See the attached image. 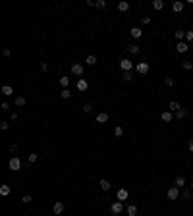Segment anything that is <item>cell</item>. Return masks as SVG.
<instances>
[{
    "instance_id": "obj_13",
    "label": "cell",
    "mask_w": 193,
    "mask_h": 216,
    "mask_svg": "<svg viewBox=\"0 0 193 216\" xmlns=\"http://www.w3.org/2000/svg\"><path fill=\"white\" fill-rule=\"evenodd\" d=\"M72 73H74V75H81V73H83V66L81 64H72Z\"/></svg>"
},
{
    "instance_id": "obj_18",
    "label": "cell",
    "mask_w": 193,
    "mask_h": 216,
    "mask_svg": "<svg viewBox=\"0 0 193 216\" xmlns=\"http://www.w3.org/2000/svg\"><path fill=\"white\" fill-rule=\"evenodd\" d=\"M174 185L178 187V189H181V187L185 185V180H184V178H181V176H178V178H176V180H174Z\"/></svg>"
},
{
    "instance_id": "obj_25",
    "label": "cell",
    "mask_w": 193,
    "mask_h": 216,
    "mask_svg": "<svg viewBox=\"0 0 193 216\" xmlns=\"http://www.w3.org/2000/svg\"><path fill=\"white\" fill-rule=\"evenodd\" d=\"M153 8H155V10H162V8H164V2H162V0H155V2H153Z\"/></svg>"
},
{
    "instance_id": "obj_30",
    "label": "cell",
    "mask_w": 193,
    "mask_h": 216,
    "mask_svg": "<svg viewBox=\"0 0 193 216\" xmlns=\"http://www.w3.org/2000/svg\"><path fill=\"white\" fill-rule=\"evenodd\" d=\"M60 95H62V98H70L72 97V91H70V89H62Z\"/></svg>"
},
{
    "instance_id": "obj_20",
    "label": "cell",
    "mask_w": 193,
    "mask_h": 216,
    "mask_svg": "<svg viewBox=\"0 0 193 216\" xmlns=\"http://www.w3.org/2000/svg\"><path fill=\"white\" fill-rule=\"evenodd\" d=\"M12 93H14V89L10 87V85H4L2 87V95H4V97H12Z\"/></svg>"
},
{
    "instance_id": "obj_19",
    "label": "cell",
    "mask_w": 193,
    "mask_h": 216,
    "mask_svg": "<svg viewBox=\"0 0 193 216\" xmlns=\"http://www.w3.org/2000/svg\"><path fill=\"white\" fill-rule=\"evenodd\" d=\"M128 216H137V207L135 204H128Z\"/></svg>"
},
{
    "instance_id": "obj_5",
    "label": "cell",
    "mask_w": 193,
    "mask_h": 216,
    "mask_svg": "<svg viewBox=\"0 0 193 216\" xmlns=\"http://www.w3.org/2000/svg\"><path fill=\"white\" fill-rule=\"evenodd\" d=\"M166 197H168V199H170V201H176V199H178V197H180V189H178V187H176V185H174V187H170V189H168V191H166Z\"/></svg>"
},
{
    "instance_id": "obj_28",
    "label": "cell",
    "mask_w": 193,
    "mask_h": 216,
    "mask_svg": "<svg viewBox=\"0 0 193 216\" xmlns=\"http://www.w3.org/2000/svg\"><path fill=\"white\" fill-rule=\"evenodd\" d=\"M185 114H187L185 110H184V108H180V110H178V112H176L174 116H176V118H178V120H181V118H185Z\"/></svg>"
},
{
    "instance_id": "obj_45",
    "label": "cell",
    "mask_w": 193,
    "mask_h": 216,
    "mask_svg": "<svg viewBox=\"0 0 193 216\" xmlns=\"http://www.w3.org/2000/svg\"><path fill=\"white\" fill-rule=\"evenodd\" d=\"M41 70H43V71H46V70H48V66H46L45 62H41Z\"/></svg>"
},
{
    "instance_id": "obj_21",
    "label": "cell",
    "mask_w": 193,
    "mask_h": 216,
    "mask_svg": "<svg viewBox=\"0 0 193 216\" xmlns=\"http://www.w3.org/2000/svg\"><path fill=\"white\" fill-rule=\"evenodd\" d=\"M10 191H12V189H10V185H0V195H2V197H8Z\"/></svg>"
},
{
    "instance_id": "obj_44",
    "label": "cell",
    "mask_w": 193,
    "mask_h": 216,
    "mask_svg": "<svg viewBox=\"0 0 193 216\" xmlns=\"http://www.w3.org/2000/svg\"><path fill=\"white\" fill-rule=\"evenodd\" d=\"M2 54H4V56H6V58H8L10 54H12V52H10V48H4V50H2Z\"/></svg>"
},
{
    "instance_id": "obj_40",
    "label": "cell",
    "mask_w": 193,
    "mask_h": 216,
    "mask_svg": "<svg viewBox=\"0 0 193 216\" xmlns=\"http://www.w3.org/2000/svg\"><path fill=\"white\" fill-rule=\"evenodd\" d=\"M141 22H143L145 25H149V23H151V18H149V15H143V18H141Z\"/></svg>"
},
{
    "instance_id": "obj_42",
    "label": "cell",
    "mask_w": 193,
    "mask_h": 216,
    "mask_svg": "<svg viewBox=\"0 0 193 216\" xmlns=\"http://www.w3.org/2000/svg\"><path fill=\"white\" fill-rule=\"evenodd\" d=\"M8 128H10L8 122H2V124H0V129H8Z\"/></svg>"
},
{
    "instance_id": "obj_29",
    "label": "cell",
    "mask_w": 193,
    "mask_h": 216,
    "mask_svg": "<svg viewBox=\"0 0 193 216\" xmlns=\"http://www.w3.org/2000/svg\"><path fill=\"white\" fill-rule=\"evenodd\" d=\"M15 106H25V98L23 97H15Z\"/></svg>"
},
{
    "instance_id": "obj_35",
    "label": "cell",
    "mask_w": 193,
    "mask_h": 216,
    "mask_svg": "<svg viewBox=\"0 0 193 216\" xmlns=\"http://www.w3.org/2000/svg\"><path fill=\"white\" fill-rule=\"evenodd\" d=\"M31 201H33V197H31V195H23V197H22V203H25V204L31 203Z\"/></svg>"
},
{
    "instance_id": "obj_27",
    "label": "cell",
    "mask_w": 193,
    "mask_h": 216,
    "mask_svg": "<svg viewBox=\"0 0 193 216\" xmlns=\"http://www.w3.org/2000/svg\"><path fill=\"white\" fill-rule=\"evenodd\" d=\"M37 158H39V156H37V152H31V155L27 156V160H29V164H35V162H37Z\"/></svg>"
},
{
    "instance_id": "obj_34",
    "label": "cell",
    "mask_w": 193,
    "mask_h": 216,
    "mask_svg": "<svg viewBox=\"0 0 193 216\" xmlns=\"http://www.w3.org/2000/svg\"><path fill=\"white\" fill-rule=\"evenodd\" d=\"M81 110H83V112H85V114H89L91 110H93V106H91L89 102H87V104H83V108H81Z\"/></svg>"
},
{
    "instance_id": "obj_11",
    "label": "cell",
    "mask_w": 193,
    "mask_h": 216,
    "mask_svg": "<svg viewBox=\"0 0 193 216\" xmlns=\"http://www.w3.org/2000/svg\"><path fill=\"white\" fill-rule=\"evenodd\" d=\"M87 89H89V83H87V79H79L77 81V91H87Z\"/></svg>"
},
{
    "instance_id": "obj_17",
    "label": "cell",
    "mask_w": 193,
    "mask_h": 216,
    "mask_svg": "<svg viewBox=\"0 0 193 216\" xmlns=\"http://www.w3.org/2000/svg\"><path fill=\"white\" fill-rule=\"evenodd\" d=\"M180 108H181V106H180V104H178V102H176V101H172V102L168 104V110H170V112H172V114H176V112H178V110H180Z\"/></svg>"
},
{
    "instance_id": "obj_15",
    "label": "cell",
    "mask_w": 193,
    "mask_h": 216,
    "mask_svg": "<svg viewBox=\"0 0 193 216\" xmlns=\"http://www.w3.org/2000/svg\"><path fill=\"white\" fill-rule=\"evenodd\" d=\"M98 185H101V189H102V191H110V181H108V180H104V178H102V180L101 181H98Z\"/></svg>"
},
{
    "instance_id": "obj_36",
    "label": "cell",
    "mask_w": 193,
    "mask_h": 216,
    "mask_svg": "<svg viewBox=\"0 0 193 216\" xmlns=\"http://www.w3.org/2000/svg\"><path fill=\"white\" fill-rule=\"evenodd\" d=\"M164 85H166V87H172V85H174V79H172V77H166V79H164Z\"/></svg>"
},
{
    "instance_id": "obj_47",
    "label": "cell",
    "mask_w": 193,
    "mask_h": 216,
    "mask_svg": "<svg viewBox=\"0 0 193 216\" xmlns=\"http://www.w3.org/2000/svg\"><path fill=\"white\" fill-rule=\"evenodd\" d=\"M191 189H193V181H191Z\"/></svg>"
},
{
    "instance_id": "obj_7",
    "label": "cell",
    "mask_w": 193,
    "mask_h": 216,
    "mask_svg": "<svg viewBox=\"0 0 193 216\" xmlns=\"http://www.w3.org/2000/svg\"><path fill=\"white\" fill-rule=\"evenodd\" d=\"M128 197H129V191H128V189H118V193H116V199H118V201H128Z\"/></svg>"
},
{
    "instance_id": "obj_26",
    "label": "cell",
    "mask_w": 193,
    "mask_h": 216,
    "mask_svg": "<svg viewBox=\"0 0 193 216\" xmlns=\"http://www.w3.org/2000/svg\"><path fill=\"white\" fill-rule=\"evenodd\" d=\"M128 52H131V54H137V52H139V46H137V45H128Z\"/></svg>"
},
{
    "instance_id": "obj_24",
    "label": "cell",
    "mask_w": 193,
    "mask_h": 216,
    "mask_svg": "<svg viewBox=\"0 0 193 216\" xmlns=\"http://www.w3.org/2000/svg\"><path fill=\"white\" fill-rule=\"evenodd\" d=\"M60 85L64 87V89H68V85H70V77H66V75H62L60 77Z\"/></svg>"
},
{
    "instance_id": "obj_1",
    "label": "cell",
    "mask_w": 193,
    "mask_h": 216,
    "mask_svg": "<svg viewBox=\"0 0 193 216\" xmlns=\"http://www.w3.org/2000/svg\"><path fill=\"white\" fill-rule=\"evenodd\" d=\"M8 168L12 172H18L19 168H22V160L18 158V156H12V158H10V162H8Z\"/></svg>"
},
{
    "instance_id": "obj_46",
    "label": "cell",
    "mask_w": 193,
    "mask_h": 216,
    "mask_svg": "<svg viewBox=\"0 0 193 216\" xmlns=\"http://www.w3.org/2000/svg\"><path fill=\"white\" fill-rule=\"evenodd\" d=\"M187 147H189V151L193 152V139H189V143H187Z\"/></svg>"
},
{
    "instance_id": "obj_32",
    "label": "cell",
    "mask_w": 193,
    "mask_h": 216,
    "mask_svg": "<svg viewBox=\"0 0 193 216\" xmlns=\"http://www.w3.org/2000/svg\"><path fill=\"white\" fill-rule=\"evenodd\" d=\"M174 37H176L178 41H181V39L185 37V31H176V33H174Z\"/></svg>"
},
{
    "instance_id": "obj_23",
    "label": "cell",
    "mask_w": 193,
    "mask_h": 216,
    "mask_svg": "<svg viewBox=\"0 0 193 216\" xmlns=\"http://www.w3.org/2000/svg\"><path fill=\"white\" fill-rule=\"evenodd\" d=\"M122 79L124 81H131L133 79V73L131 71H122Z\"/></svg>"
},
{
    "instance_id": "obj_22",
    "label": "cell",
    "mask_w": 193,
    "mask_h": 216,
    "mask_svg": "<svg viewBox=\"0 0 193 216\" xmlns=\"http://www.w3.org/2000/svg\"><path fill=\"white\" fill-rule=\"evenodd\" d=\"M85 62H87V66H95V64H97V56H95V54H89Z\"/></svg>"
},
{
    "instance_id": "obj_38",
    "label": "cell",
    "mask_w": 193,
    "mask_h": 216,
    "mask_svg": "<svg viewBox=\"0 0 193 216\" xmlns=\"http://www.w3.org/2000/svg\"><path fill=\"white\" fill-rule=\"evenodd\" d=\"M184 70H193V62H184Z\"/></svg>"
},
{
    "instance_id": "obj_6",
    "label": "cell",
    "mask_w": 193,
    "mask_h": 216,
    "mask_svg": "<svg viewBox=\"0 0 193 216\" xmlns=\"http://www.w3.org/2000/svg\"><path fill=\"white\" fill-rule=\"evenodd\" d=\"M64 208H66V204L62 203V201H56V203H54V207H52V210H54V214H56V216H60L62 212H64Z\"/></svg>"
},
{
    "instance_id": "obj_37",
    "label": "cell",
    "mask_w": 193,
    "mask_h": 216,
    "mask_svg": "<svg viewBox=\"0 0 193 216\" xmlns=\"http://www.w3.org/2000/svg\"><path fill=\"white\" fill-rule=\"evenodd\" d=\"M181 197H184V199H189V197H191V191H189V189H184V191H181Z\"/></svg>"
},
{
    "instance_id": "obj_16",
    "label": "cell",
    "mask_w": 193,
    "mask_h": 216,
    "mask_svg": "<svg viewBox=\"0 0 193 216\" xmlns=\"http://www.w3.org/2000/svg\"><path fill=\"white\" fill-rule=\"evenodd\" d=\"M129 35H131L133 39H139V37L143 35V31L139 29V27H133V29H129Z\"/></svg>"
},
{
    "instance_id": "obj_8",
    "label": "cell",
    "mask_w": 193,
    "mask_h": 216,
    "mask_svg": "<svg viewBox=\"0 0 193 216\" xmlns=\"http://www.w3.org/2000/svg\"><path fill=\"white\" fill-rule=\"evenodd\" d=\"M184 8H185V4L181 2V0H176L174 4H172V10H174L176 14H180V12H184Z\"/></svg>"
},
{
    "instance_id": "obj_3",
    "label": "cell",
    "mask_w": 193,
    "mask_h": 216,
    "mask_svg": "<svg viewBox=\"0 0 193 216\" xmlns=\"http://www.w3.org/2000/svg\"><path fill=\"white\" fill-rule=\"evenodd\" d=\"M122 210H124V203H122V201H114V203H112V207H110V212H112V214L118 216V214H122Z\"/></svg>"
},
{
    "instance_id": "obj_14",
    "label": "cell",
    "mask_w": 193,
    "mask_h": 216,
    "mask_svg": "<svg viewBox=\"0 0 193 216\" xmlns=\"http://www.w3.org/2000/svg\"><path fill=\"white\" fill-rule=\"evenodd\" d=\"M128 10H129V2L120 0V2H118V12H128Z\"/></svg>"
},
{
    "instance_id": "obj_43",
    "label": "cell",
    "mask_w": 193,
    "mask_h": 216,
    "mask_svg": "<svg viewBox=\"0 0 193 216\" xmlns=\"http://www.w3.org/2000/svg\"><path fill=\"white\" fill-rule=\"evenodd\" d=\"M10 120H12V122H15V120H18V112H12V116H10Z\"/></svg>"
},
{
    "instance_id": "obj_41",
    "label": "cell",
    "mask_w": 193,
    "mask_h": 216,
    "mask_svg": "<svg viewBox=\"0 0 193 216\" xmlns=\"http://www.w3.org/2000/svg\"><path fill=\"white\" fill-rule=\"evenodd\" d=\"M185 39L187 41H193V31H185Z\"/></svg>"
},
{
    "instance_id": "obj_9",
    "label": "cell",
    "mask_w": 193,
    "mask_h": 216,
    "mask_svg": "<svg viewBox=\"0 0 193 216\" xmlns=\"http://www.w3.org/2000/svg\"><path fill=\"white\" fill-rule=\"evenodd\" d=\"M160 118H162V122L168 124V122H172V120H174V114H172L170 110H164V112L160 114Z\"/></svg>"
},
{
    "instance_id": "obj_39",
    "label": "cell",
    "mask_w": 193,
    "mask_h": 216,
    "mask_svg": "<svg viewBox=\"0 0 193 216\" xmlns=\"http://www.w3.org/2000/svg\"><path fill=\"white\" fill-rule=\"evenodd\" d=\"M8 149H10V152H18V149H19V147H18V145H15V143H12V145H10V147H8Z\"/></svg>"
},
{
    "instance_id": "obj_33",
    "label": "cell",
    "mask_w": 193,
    "mask_h": 216,
    "mask_svg": "<svg viewBox=\"0 0 193 216\" xmlns=\"http://www.w3.org/2000/svg\"><path fill=\"white\" fill-rule=\"evenodd\" d=\"M114 133H116V137H122L124 135V128H122V125H118V128L114 129Z\"/></svg>"
},
{
    "instance_id": "obj_10",
    "label": "cell",
    "mask_w": 193,
    "mask_h": 216,
    "mask_svg": "<svg viewBox=\"0 0 193 216\" xmlns=\"http://www.w3.org/2000/svg\"><path fill=\"white\" fill-rule=\"evenodd\" d=\"M187 48H189V45H187V43H184V41H180V43L176 45V50H178L180 54H184V52H187Z\"/></svg>"
},
{
    "instance_id": "obj_31",
    "label": "cell",
    "mask_w": 193,
    "mask_h": 216,
    "mask_svg": "<svg viewBox=\"0 0 193 216\" xmlns=\"http://www.w3.org/2000/svg\"><path fill=\"white\" fill-rule=\"evenodd\" d=\"M95 6H97V8H101V10H104V8L108 6V4L104 2V0H97V2H95Z\"/></svg>"
},
{
    "instance_id": "obj_4",
    "label": "cell",
    "mask_w": 193,
    "mask_h": 216,
    "mask_svg": "<svg viewBox=\"0 0 193 216\" xmlns=\"http://www.w3.org/2000/svg\"><path fill=\"white\" fill-rule=\"evenodd\" d=\"M135 71H137L139 75H145V73H149V62H139V64L135 66Z\"/></svg>"
},
{
    "instance_id": "obj_12",
    "label": "cell",
    "mask_w": 193,
    "mask_h": 216,
    "mask_svg": "<svg viewBox=\"0 0 193 216\" xmlns=\"http://www.w3.org/2000/svg\"><path fill=\"white\" fill-rule=\"evenodd\" d=\"M108 118H110V116H108L106 112L97 114V124H106V122H108Z\"/></svg>"
},
{
    "instance_id": "obj_2",
    "label": "cell",
    "mask_w": 193,
    "mask_h": 216,
    "mask_svg": "<svg viewBox=\"0 0 193 216\" xmlns=\"http://www.w3.org/2000/svg\"><path fill=\"white\" fill-rule=\"evenodd\" d=\"M120 70L122 71H131L133 70V62L128 60V58H122V60H120Z\"/></svg>"
}]
</instances>
